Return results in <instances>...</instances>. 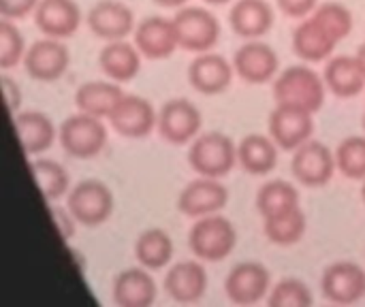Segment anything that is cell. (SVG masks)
<instances>
[{
    "instance_id": "18",
    "label": "cell",
    "mask_w": 365,
    "mask_h": 307,
    "mask_svg": "<svg viewBox=\"0 0 365 307\" xmlns=\"http://www.w3.org/2000/svg\"><path fill=\"white\" fill-rule=\"evenodd\" d=\"M278 53L272 45L261 41H250L242 45L233 56L235 73L248 83H267L278 73Z\"/></svg>"
},
{
    "instance_id": "33",
    "label": "cell",
    "mask_w": 365,
    "mask_h": 307,
    "mask_svg": "<svg viewBox=\"0 0 365 307\" xmlns=\"http://www.w3.org/2000/svg\"><path fill=\"white\" fill-rule=\"evenodd\" d=\"M336 162L349 179H365V137H346L336 150Z\"/></svg>"
},
{
    "instance_id": "32",
    "label": "cell",
    "mask_w": 365,
    "mask_h": 307,
    "mask_svg": "<svg viewBox=\"0 0 365 307\" xmlns=\"http://www.w3.org/2000/svg\"><path fill=\"white\" fill-rule=\"evenodd\" d=\"M295 205H299V192L287 179H272V182L263 184L257 194V207L263 218L280 214Z\"/></svg>"
},
{
    "instance_id": "13",
    "label": "cell",
    "mask_w": 365,
    "mask_h": 307,
    "mask_svg": "<svg viewBox=\"0 0 365 307\" xmlns=\"http://www.w3.org/2000/svg\"><path fill=\"white\" fill-rule=\"evenodd\" d=\"M227 203H229V190L225 188V184H220L216 177H205V175L188 182L178 197V209L190 218L218 214Z\"/></svg>"
},
{
    "instance_id": "31",
    "label": "cell",
    "mask_w": 365,
    "mask_h": 307,
    "mask_svg": "<svg viewBox=\"0 0 365 307\" xmlns=\"http://www.w3.org/2000/svg\"><path fill=\"white\" fill-rule=\"evenodd\" d=\"M173 241L163 229H148L135 244V256L145 269H163L173 259Z\"/></svg>"
},
{
    "instance_id": "8",
    "label": "cell",
    "mask_w": 365,
    "mask_h": 307,
    "mask_svg": "<svg viewBox=\"0 0 365 307\" xmlns=\"http://www.w3.org/2000/svg\"><path fill=\"white\" fill-rule=\"evenodd\" d=\"M338 169L336 162V152H331L325 143L321 141H306L299 145L293 154L291 160V171L308 188H319L325 186Z\"/></svg>"
},
{
    "instance_id": "12",
    "label": "cell",
    "mask_w": 365,
    "mask_h": 307,
    "mask_svg": "<svg viewBox=\"0 0 365 307\" xmlns=\"http://www.w3.org/2000/svg\"><path fill=\"white\" fill-rule=\"evenodd\" d=\"M109 122L115 132L126 139H143L158 124V113L152 103L137 94H124L115 109L109 115Z\"/></svg>"
},
{
    "instance_id": "29",
    "label": "cell",
    "mask_w": 365,
    "mask_h": 307,
    "mask_svg": "<svg viewBox=\"0 0 365 307\" xmlns=\"http://www.w3.org/2000/svg\"><path fill=\"white\" fill-rule=\"evenodd\" d=\"M306 229H308V218H306V214H304V209L299 205H295L291 209H284L280 214L267 216L265 224H263L265 237L276 246H293V244H297L306 235Z\"/></svg>"
},
{
    "instance_id": "2",
    "label": "cell",
    "mask_w": 365,
    "mask_h": 307,
    "mask_svg": "<svg viewBox=\"0 0 365 307\" xmlns=\"http://www.w3.org/2000/svg\"><path fill=\"white\" fill-rule=\"evenodd\" d=\"M190 167L205 177H225L237 162V145L225 132H201L192 139L188 150Z\"/></svg>"
},
{
    "instance_id": "11",
    "label": "cell",
    "mask_w": 365,
    "mask_h": 307,
    "mask_svg": "<svg viewBox=\"0 0 365 307\" xmlns=\"http://www.w3.org/2000/svg\"><path fill=\"white\" fill-rule=\"evenodd\" d=\"M225 291L233 303L255 306L272 291L269 269L257 261H244L229 271Z\"/></svg>"
},
{
    "instance_id": "26",
    "label": "cell",
    "mask_w": 365,
    "mask_h": 307,
    "mask_svg": "<svg viewBox=\"0 0 365 307\" xmlns=\"http://www.w3.org/2000/svg\"><path fill=\"white\" fill-rule=\"evenodd\" d=\"M325 83L340 98H353L365 88V71L357 56H336L325 66Z\"/></svg>"
},
{
    "instance_id": "14",
    "label": "cell",
    "mask_w": 365,
    "mask_h": 307,
    "mask_svg": "<svg viewBox=\"0 0 365 307\" xmlns=\"http://www.w3.org/2000/svg\"><path fill=\"white\" fill-rule=\"evenodd\" d=\"M323 295L342 306L357 303L365 297V271L353 261H338L329 265L321 278Z\"/></svg>"
},
{
    "instance_id": "10",
    "label": "cell",
    "mask_w": 365,
    "mask_h": 307,
    "mask_svg": "<svg viewBox=\"0 0 365 307\" xmlns=\"http://www.w3.org/2000/svg\"><path fill=\"white\" fill-rule=\"evenodd\" d=\"M71 64L68 47L62 43V38H38L34 41L24 56L26 73L36 81H56L60 79Z\"/></svg>"
},
{
    "instance_id": "22",
    "label": "cell",
    "mask_w": 365,
    "mask_h": 307,
    "mask_svg": "<svg viewBox=\"0 0 365 307\" xmlns=\"http://www.w3.org/2000/svg\"><path fill=\"white\" fill-rule=\"evenodd\" d=\"M338 43L340 41L314 15L304 19L293 32V49L299 58H304L308 62L327 60L334 53Z\"/></svg>"
},
{
    "instance_id": "3",
    "label": "cell",
    "mask_w": 365,
    "mask_h": 307,
    "mask_svg": "<svg viewBox=\"0 0 365 307\" xmlns=\"http://www.w3.org/2000/svg\"><path fill=\"white\" fill-rule=\"evenodd\" d=\"M188 244L197 259L216 263V261L227 259L235 250L237 231L233 222L225 216H218V214L201 216L197 218V222L192 224L188 233Z\"/></svg>"
},
{
    "instance_id": "30",
    "label": "cell",
    "mask_w": 365,
    "mask_h": 307,
    "mask_svg": "<svg viewBox=\"0 0 365 307\" xmlns=\"http://www.w3.org/2000/svg\"><path fill=\"white\" fill-rule=\"evenodd\" d=\"M28 169L32 173V179L38 186L41 197L47 203H53V201H58L60 197H64L68 192L71 177H68L66 169L60 162H56L51 158H34L28 165Z\"/></svg>"
},
{
    "instance_id": "38",
    "label": "cell",
    "mask_w": 365,
    "mask_h": 307,
    "mask_svg": "<svg viewBox=\"0 0 365 307\" xmlns=\"http://www.w3.org/2000/svg\"><path fill=\"white\" fill-rule=\"evenodd\" d=\"M41 0H0V15L4 19H21L36 11Z\"/></svg>"
},
{
    "instance_id": "21",
    "label": "cell",
    "mask_w": 365,
    "mask_h": 307,
    "mask_svg": "<svg viewBox=\"0 0 365 307\" xmlns=\"http://www.w3.org/2000/svg\"><path fill=\"white\" fill-rule=\"evenodd\" d=\"M158 288L145 267L124 269L113 280V301L120 307H150L156 301Z\"/></svg>"
},
{
    "instance_id": "20",
    "label": "cell",
    "mask_w": 365,
    "mask_h": 307,
    "mask_svg": "<svg viewBox=\"0 0 365 307\" xmlns=\"http://www.w3.org/2000/svg\"><path fill=\"white\" fill-rule=\"evenodd\" d=\"M165 291L178 303H195L207 291V271L199 261H180L165 276Z\"/></svg>"
},
{
    "instance_id": "5",
    "label": "cell",
    "mask_w": 365,
    "mask_h": 307,
    "mask_svg": "<svg viewBox=\"0 0 365 307\" xmlns=\"http://www.w3.org/2000/svg\"><path fill=\"white\" fill-rule=\"evenodd\" d=\"M180 47L188 51H210L220 36V24L216 15L203 6H182L173 17Z\"/></svg>"
},
{
    "instance_id": "43",
    "label": "cell",
    "mask_w": 365,
    "mask_h": 307,
    "mask_svg": "<svg viewBox=\"0 0 365 307\" xmlns=\"http://www.w3.org/2000/svg\"><path fill=\"white\" fill-rule=\"evenodd\" d=\"M205 2H210V4H225V2H229V0H205Z\"/></svg>"
},
{
    "instance_id": "6",
    "label": "cell",
    "mask_w": 365,
    "mask_h": 307,
    "mask_svg": "<svg viewBox=\"0 0 365 307\" xmlns=\"http://www.w3.org/2000/svg\"><path fill=\"white\" fill-rule=\"evenodd\" d=\"M66 205L79 224L98 227L113 214V192L98 179H83L71 188Z\"/></svg>"
},
{
    "instance_id": "9",
    "label": "cell",
    "mask_w": 365,
    "mask_h": 307,
    "mask_svg": "<svg viewBox=\"0 0 365 307\" xmlns=\"http://www.w3.org/2000/svg\"><path fill=\"white\" fill-rule=\"evenodd\" d=\"M201 124H203V118L195 103L186 98H173L160 107L156 128L165 141L184 145L199 135Z\"/></svg>"
},
{
    "instance_id": "24",
    "label": "cell",
    "mask_w": 365,
    "mask_h": 307,
    "mask_svg": "<svg viewBox=\"0 0 365 307\" xmlns=\"http://www.w3.org/2000/svg\"><path fill=\"white\" fill-rule=\"evenodd\" d=\"M274 19V9L267 0H237L229 13L233 32L244 38H259L267 34Z\"/></svg>"
},
{
    "instance_id": "41",
    "label": "cell",
    "mask_w": 365,
    "mask_h": 307,
    "mask_svg": "<svg viewBox=\"0 0 365 307\" xmlns=\"http://www.w3.org/2000/svg\"><path fill=\"white\" fill-rule=\"evenodd\" d=\"M154 2L160 4V6H169L171 9V6H184L188 0H154Z\"/></svg>"
},
{
    "instance_id": "23",
    "label": "cell",
    "mask_w": 365,
    "mask_h": 307,
    "mask_svg": "<svg viewBox=\"0 0 365 307\" xmlns=\"http://www.w3.org/2000/svg\"><path fill=\"white\" fill-rule=\"evenodd\" d=\"M13 128L26 154L47 152L58 137L51 118L41 111H24L13 115Z\"/></svg>"
},
{
    "instance_id": "42",
    "label": "cell",
    "mask_w": 365,
    "mask_h": 307,
    "mask_svg": "<svg viewBox=\"0 0 365 307\" xmlns=\"http://www.w3.org/2000/svg\"><path fill=\"white\" fill-rule=\"evenodd\" d=\"M355 56H357V60H359L361 68L365 71V43H361V47L357 49V53H355Z\"/></svg>"
},
{
    "instance_id": "36",
    "label": "cell",
    "mask_w": 365,
    "mask_h": 307,
    "mask_svg": "<svg viewBox=\"0 0 365 307\" xmlns=\"http://www.w3.org/2000/svg\"><path fill=\"white\" fill-rule=\"evenodd\" d=\"M26 56V43L17 26L11 24V19L0 21V68H13L17 66Z\"/></svg>"
},
{
    "instance_id": "17",
    "label": "cell",
    "mask_w": 365,
    "mask_h": 307,
    "mask_svg": "<svg viewBox=\"0 0 365 307\" xmlns=\"http://www.w3.org/2000/svg\"><path fill=\"white\" fill-rule=\"evenodd\" d=\"M233 71H235L233 64L225 56L214 53V51H203L190 62L188 81L197 92L214 96V94L225 92L231 85Z\"/></svg>"
},
{
    "instance_id": "44",
    "label": "cell",
    "mask_w": 365,
    "mask_h": 307,
    "mask_svg": "<svg viewBox=\"0 0 365 307\" xmlns=\"http://www.w3.org/2000/svg\"><path fill=\"white\" fill-rule=\"evenodd\" d=\"M361 199H364V203H365V179H364V186H361Z\"/></svg>"
},
{
    "instance_id": "16",
    "label": "cell",
    "mask_w": 365,
    "mask_h": 307,
    "mask_svg": "<svg viewBox=\"0 0 365 307\" xmlns=\"http://www.w3.org/2000/svg\"><path fill=\"white\" fill-rule=\"evenodd\" d=\"M133 36H135V45L139 47V51L152 60L169 58L180 47L173 19H167L163 15L143 17L137 24Z\"/></svg>"
},
{
    "instance_id": "4",
    "label": "cell",
    "mask_w": 365,
    "mask_h": 307,
    "mask_svg": "<svg viewBox=\"0 0 365 307\" xmlns=\"http://www.w3.org/2000/svg\"><path fill=\"white\" fill-rule=\"evenodd\" d=\"M58 139L68 156L86 160L101 154L107 143V128L101 118L79 111L62 122Z\"/></svg>"
},
{
    "instance_id": "34",
    "label": "cell",
    "mask_w": 365,
    "mask_h": 307,
    "mask_svg": "<svg viewBox=\"0 0 365 307\" xmlns=\"http://www.w3.org/2000/svg\"><path fill=\"white\" fill-rule=\"evenodd\" d=\"M314 301L310 288L299 278H282L272 291L267 303L272 307H310Z\"/></svg>"
},
{
    "instance_id": "7",
    "label": "cell",
    "mask_w": 365,
    "mask_h": 307,
    "mask_svg": "<svg viewBox=\"0 0 365 307\" xmlns=\"http://www.w3.org/2000/svg\"><path fill=\"white\" fill-rule=\"evenodd\" d=\"M314 132L312 111L295 105L276 103V109L269 113V137L282 150H297L306 141H310Z\"/></svg>"
},
{
    "instance_id": "45",
    "label": "cell",
    "mask_w": 365,
    "mask_h": 307,
    "mask_svg": "<svg viewBox=\"0 0 365 307\" xmlns=\"http://www.w3.org/2000/svg\"><path fill=\"white\" fill-rule=\"evenodd\" d=\"M364 128H365V115H364Z\"/></svg>"
},
{
    "instance_id": "40",
    "label": "cell",
    "mask_w": 365,
    "mask_h": 307,
    "mask_svg": "<svg viewBox=\"0 0 365 307\" xmlns=\"http://www.w3.org/2000/svg\"><path fill=\"white\" fill-rule=\"evenodd\" d=\"M319 0H278V6L291 17H306L317 9Z\"/></svg>"
},
{
    "instance_id": "25",
    "label": "cell",
    "mask_w": 365,
    "mask_h": 307,
    "mask_svg": "<svg viewBox=\"0 0 365 307\" xmlns=\"http://www.w3.org/2000/svg\"><path fill=\"white\" fill-rule=\"evenodd\" d=\"M141 56L143 53L139 51L137 45H130L124 38H120V41H109L103 47V51L98 56V64L109 79L124 83L139 75Z\"/></svg>"
},
{
    "instance_id": "15",
    "label": "cell",
    "mask_w": 365,
    "mask_h": 307,
    "mask_svg": "<svg viewBox=\"0 0 365 307\" xmlns=\"http://www.w3.org/2000/svg\"><path fill=\"white\" fill-rule=\"evenodd\" d=\"M88 28L105 41H120L135 32V13L120 0H98L88 11Z\"/></svg>"
},
{
    "instance_id": "37",
    "label": "cell",
    "mask_w": 365,
    "mask_h": 307,
    "mask_svg": "<svg viewBox=\"0 0 365 307\" xmlns=\"http://www.w3.org/2000/svg\"><path fill=\"white\" fill-rule=\"evenodd\" d=\"M49 216H51V222L56 224V229L60 233V239L62 241H71L73 235H75V229H77V218L73 216L68 205L66 207L49 205Z\"/></svg>"
},
{
    "instance_id": "19",
    "label": "cell",
    "mask_w": 365,
    "mask_h": 307,
    "mask_svg": "<svg viewBox=\"0 0 365 307\" xmlns=\"http://www.w3.org/2000/svg\"><path fill=\"white\" fill-rule=\"evenodd\" d=\"M36 28L51 38H68L81 24V9L75 0H41L34 11Z\"/></svg>"
},
{
    "instance_id": "27",
    "label": "cell",
    "mask_w": 365,
    "mask_h": 307,
    "mask_svg": "<svg viewBox=\"0 0 365 307\" xmlns=\"http://www.w3.org/2000/svg\"><path fill=\"white\" fill-rule=\"evenodd\" d=\"M237 162L250 175H265L278 165V143L265 135H246L237 145Z\"/></svg>"
},
{
    "instance_id": "28",
    "label": "cell",
    "mask_w": 365,
    "mask_h": 307,
    "mask_svg": "<svg viewBox=\"0 0 365 307\" xmlns=\"http://www.w3.org/2000/svg\"><path fill=\"white\" fill-rule=\"evenodd\" d=\"M122 96H124L122 88L113 81H88L77 88L75 105L83 113L96 118H109Z\"/></svg>"
},
{
    "instance_id": "39",
    "label": "cell",
    "mask_w": 365,
    "mask_h": 307,
    "mask_svg": "<svg viewBox=\"0 0 365 307\" xmlns=\"http://www.w3.org/2000/svg\"><path fill=\"white\" fill-rule=\"evenodd\" d=\"M0 83H2V92H4L6 109H9L11 118H13V115H17V111H19V107H21V90H19V85H17L11 77H6V75L0 79Z\"/></svg>"
},
{
    "instance_id": "35",
    "label": "cell",
    "mask_w": 365,
    "mask_h": 307,
    "mask_svg": "<svg viewBox=\"0 0 365 307\" xmlns=\"http://www.w3.org/2000/svg\"><path fill=\"white\" fill-rule=\"evenodd\" d=\"M312 15L338 38H346L353 30V13L349 11V6H344L342 2H336V0H327L323 4H319Z\"/></svg>"
},
{
    "instance_id": "1",
    "label": "cell",
    "mask_w": 365,
    "mask_h": 307,
    "mask_svg": "<svg viewBox=\"0 0 365 307\" xmlns=\"http://www.w3.org/2000/svg\"><path fill=\"white\" fill-rule=\"evenodd\" d=\"M325 77H321L317 71L297 64L284 68L276 81H274V98L276 103L304 107L308 111H319L325 103Z\"/></svg>"
}]
</instances>
